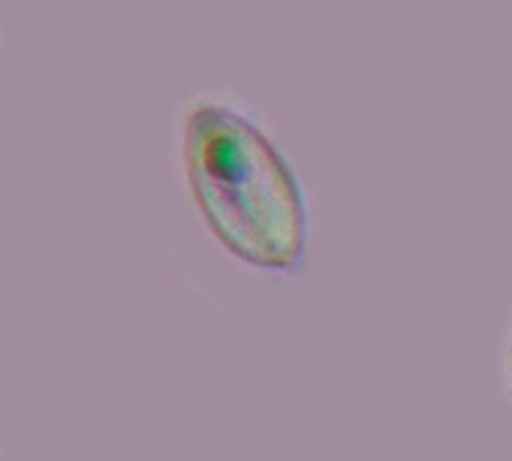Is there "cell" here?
I'll list each match as a JSON object with an SVG mask.
<instances>
[{
	"instance_id": "cell-2",
	"label": "cell",
	"mask_w": 512,
	"mask_h": 461,
	"mask_svg": "<svg viewBox=\"0 0 512 461\" xmlns=\"http://www.w3.org/2000/svg\"><path fill=\"white\" fill-rule=\"evenodd\" d=\"M497 377H500L503 398L512 404V311L503 323L500 344H497Z\"/></svg>"
},
{
	"instance_id": "cell-1",
	"label": "cell",
	"mask_w": 512,
	"mask_h": 461,
	"mask_svg": "<svg viewBox=\"0 0 512 461\" xmlns=\"http://www.w3.org/2000/svg\"><path fill=\"white\" fill-rule=\"evenodd\" d=\"M172 160L208 239L260 281H296L314 251V202L266 109L193 85L172 112Z\"/></svg>"
}]
</instances>
